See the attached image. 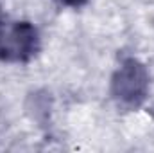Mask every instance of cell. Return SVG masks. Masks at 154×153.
I'll use <instances>...</instances> for the list:
<instances>
[{"instance_id": "cell-1", "label": "cell", "mask_w": 154, "mask_h": 153, "mask_svg": "<svg viewBox=\"0 0 154 153\" xmlns=\"http://www.w3.org/2000/svg\"><path fill=\"white\" fill-rule=\"evenodd\" d=\"M151 76L147 67L136 58H124L111 76V97L122 110H138L149 96Z\"/></svg>"}, {"instance_id": "cell-2", "label": "cell", "mask_w": 154, "mask_h": 153, "mask_svg": "<svg viewBox=\"0 0 154 153\" xmlns=\"http://www.w3.org/2000/svg\"><path fill=\"white\" fill-rule=\"evenodd\" d=\"M39 49V31L32 22L0 16V61L29 63Z\"/></svg>"}, {"instance_id": "cell-3", "label": "cell", "mask_w": 154, "mask_h": 153, "mask_svg": "<svg viewBox=\"0 0 154 153\" xmlns=\"http://www.w3.org/2000/svg\"><path fill=\"white\" fill-rule=\"evenodd\" d=\"M56 2L65 5V7H72V9H79V7L88 4V0H56Z\"/></svg>"}]
</instances>
